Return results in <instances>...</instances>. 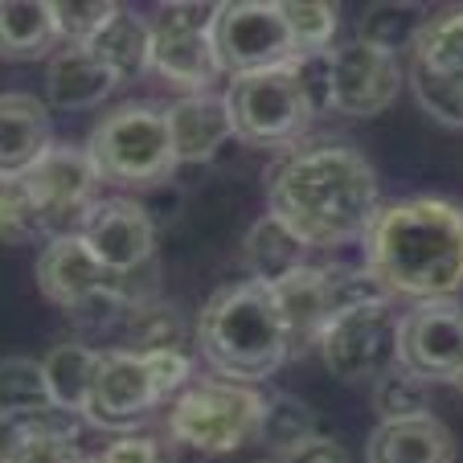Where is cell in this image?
Masks as SVG:
<instances>
[{"label":"cell","mask_w":463,"mask_h":463,"mask_svg":"<svg viewBox=\"0 0 463 463\" xmlns=\"http://www.w3.org/2000/svg\"><path fill=\"white\" fill-rule=\"evenodd\" d=\"M267 205L312 250L361 242L373 222L377 173L357 148L316 140L283 152L267 168Z\"/></svg>","instance_id":"obj_1"},{"label":"cell","mask_w":463,"mask_h":463,"mask_svg":"<svg viewBox=\"0 0 463 463\" xmlns=\"http://www.w3.org/2000/svg\"><path fill=\"white\" fill-rule=\"evenodd\" d=\"M361 250L385 296L455 299L463 291V205L447 197L390 202L373 213Z\"/></svg>","instance_id":"obj_2"},{"label":"cell","mask_w":463,"mask_h":463,"mask_svg":"<svg viewBox=\"0 0 463 463\" xmlns=\"http://www.w3.org/2000/svg\"><path fill=\"white\" fill-rule=\"evenodd\" d=\"M197 349L226 382L250 385L271 377L291 357L275 291L254 279L218 288L197 316Z\"/></svg>","instance_id":"obj_3"},{"label":"cell","mask_w":463,"mask_h":463,"mask_svg":"<svg viewBox=\"0 0 463 463\" xmlns=\"http://www.w3.org/2000/svg\"><path fill=\"white\" fill-rule=\"evenodd\" d=\"M189 357L181 349H111L99 353L95 377H90L87 393V414L95 427H136L140 419H148L165 398H173L176 390L189 385Z\"/></svg>","instance_id":"obj_4"},{"label":"cell","mask_w":463,"mask_h":463,"mask_svg":"<svg viewBox=\"0 0 463 463\" xmlns=\"http://www.w3.org/2000/svg\"><path fill=\"white\" fill-rule=\"evenodd\" d=\"M87 156L99 181L111 184H156L173 176L176 152L168 140V119L152 103H123L95 123L87 140Z\"/></svg>","instance_id":"obj_5"},{"label":"cell","mask_w":463,"mask_h":463,"mask_svg":"<svg viewBox=\"0 0 463 463\" xmlns=\"http://www.w3.org/2000/svg\"><path fill=\"white\" fill-rule=\"evenodd\" d=\"M262 406H267V398L254 393L250 385L226 382V377L193 382L173 398L168 435H173V443L193 447V451L226 455L259 439Z\"/></svg>","instance_id":"obj_6"},{"label":"cell","mask_w":463,"mask_h":463,"mask_svg":"<svg viewBox=\"0 0 463 463\" xmlns=\"http://www.w3.org/2000/svg\"><path fill=\"white\" fill-rule=\"evenodd\" d=\"M226 107L234 136L250 148L296 144L316 115V103L299 79L296 61L259 74H238L226 90Z\"/></svg>","instance_id":"obj_7"},{"label":"cell","mask_w":463,"mask_h":463,"mask_svg":"<svg viewBox=\"0 0 463 463\" xmlns=\"http://www.w3.org/2000/svg\"><path fill=\"white\" fill-rule=\"evenodd\" d=\"M136 275L103 267L79 234L50 238L37 259V288L53 307H66V312H87V307L128 312L136 304H148V291H140Z\"/></svg>","instance_id":"obj_8"},{"label":"cell","mask_w":463,"mask_h":463,"mask_svg":"<svg viewBox=\"0 0 463 463\" xmlns=\"http://www.w3.org/2000/svg\"><path fill=\"white\" fill-rule=\"evenodd\" d=\"M398 328L402 312L390 296L361 299L328 320L320 336V357L341 382H369L373 385L385 369L398 365Z\"/></svg>","instance_id":"obj_9"},{"label":"cell","mask_w":463,"mask_h":463,"mask_svg":"<svg viewBox=\"0 0 463 463\" xmlns=\"http://www.w3.org/2000/svg\"><path fill=\"white\" fill-rule=\"evenodd\" d=\"M419 107L443 128H463V5L430 13L406 66Z\"/></svg>","instance_id":"obj_10"},{"label":"cell","mask_w":463,"mask_h":463,"mask_svg":"<svg viewBox=\"0 0 463 463\" xmlns=\"http://www.w3.org/2000/svg\"><path fill=\"white\" fill-rule=\"evenodd\" d=\"M213 17L218 5H160L152 21V71L176 87H189V95L210 90L222 74Z\"/></svg>","instance_id":"obj_11"},{"label":"cell","mask_w":463,"mask_h":463,"mask_svg":"<svg viewBox=\"0 0 463 463\" xmlns=\"http://www.w3.org/2000/svg\"><path fill=\"white\" fill-rule=\"evenodd\" d=\"M213 45H218L222 71H230L234 79L238 74H259V71H275V66H291L296 61V45H291L288 21H283L279 5H262V0L218 5Z\"/></svg>","instance_id":"obj_12"},{"label":"cell","mask_w":463,"mask_h":463,"mask_svg":"<svg viewBox=\"0 0 463 463\" xmlns=\"http://www.w3.org/2000/svg\"><path fill=\"white\" fill-rule=\"evenodd\" d=\"M25 189L33 193V202L45 213V234L50 238H66V234H82L90 210H95V189H99V173L90 165L87 148L74 144H53L25 176Z\"/></svg>","instance_id":"obj_13"},{"label":"cell","mask_w":463,"mask_h":463,"mask_svg":"<svg viewBox=\"0 0 463 463\" xmlns=\"http://www.w3.org/2000/svg\"><path fill=\"white\" fill-rule=\"evenodd\" d=\"M402 87L398 58L365 42H345L324 53V90L328 107L345 115H382Z\"/></svg>","instance_id":"obj_14"},{"label":"cell","mask_w":463,"mask_h":463,"mask_svg":"<svg viewBox=\"0 0 463 463\" xmlns=\"http://www.w3.org/2000/svg\"><path fill=\"white\" fill-rule=\"evenodd\" d=\"M398 365L422 382H455L463 369V304L459 299H422L402 316L398 328Z\"/></svg>","instance_id":"obj_15"},{"label":"cell","mask_w":463,"mask_h":463,"mask_svg":"<svg viewBox=\"0 0 463 463\" xmlns=\"http://www.w3.org/2000/svg\"><path fill=\"white\" fill-rule=\"evenodd\" d=\"M79 238L95 250L103 267L119 275H136L156 250L152 218L140 210V202H128V197H99Z\"/></svg>","instance_id":"obj_16"},{"label":"cell","mask_w":463,"mask_h":463,"mask_svg":"<svg viewBox=\"0 0 463 463\" xmlns=\"http://www.w3.org/2000/svg\"><path fill=\"white\" fill-rule=\"evenodd\" d=\"M53 148L50 111L37 95L5 90L0 95V181L25 176Z\"/></svg>","instance_id":"obj_17"},{"label":"cell","mask_w":463,"mask_h":463,"mask_svg":"<svg viewBox=\"0 0 463 463\" xmlns=\"http://www.w3.org/2000/svg\"><path fill=\"white\" fill-rule=\"evenodd\" d=\"M165 119H168V140H173L176 165H202L234 136L226 95H213V90L176 99L165 111Z\"/></svg>","instance_id":"obj_18"},{"label":"cell","mask_w":463,"mask_h":463,"mask_svg":"<svg viewBox=\"0 0 463 463\" xmlns=\"http://www.w3.org/2000/svg\"><path fill=\"white\" fill-rule=\"evenodd\" d=\"M58 414H66L50 393L42 361L33 357H0V422L21 430L37 427H61L71 430V422H53Z\"/></svg>","instance_id":"obj_19"},{"label":"cell","mask_w":463,"mask_h":463,"mask_svg":"<svg viewBox=\"0 0 463 463\" xmlns=\"http://www.w3.org/2000/svg\"><path fill=\"white\" fill-rule=\"evenodd\" d=\"M275 304H279L283 328H288V345L291 357L307 349H320V336L328 328V320L336 316L333 296H328V283H324V267H304L291 279L275 283Z\"/></svg>","instance_id":"obj_20"},{"label":"cell","mask_w":463,"mask_h":463,"mask_svg":"<svg viewBox=\"0 0 463 463\" xmlns=\"http://www.w3.org/2000/svg\"><path fill=\"white\" fill-rule=\"evenodd\" d=\"M115 87H119L115 71L107 61H99L87 45H61L50 58V71H45V99L61 111L99 107Z\"/></svg>","instance_id":"obj_21"},{"label":"cell","mask_w":463,"mask_h":463,"mask_svg":"<svg viewBox=\"0 0 463 463\" xmlns=\"http://www.w3.org/2000/svg\"><path fill=\"white\" fill-rule=\"evenodd\" d=\"M369 463H455V435L435 419H398L382 422L365 443Z\"/></svg>","instance_id":"obj_22"},{"label":"cell","mask_w":463,"mask_h":463,"mask_svg":"<svg viewBox=\"0 0 463 463\" xmlns=\"http://www.w3.org/2000/svg\"><path fill=\"white\" fill-rule=\"evenodd\" d=\"M242 262H246V271L254 275V283L275 288V283L291 279L296 271L312 267V246L299 234H291L275 213H267V218H259L250 226V234H246Z\"/></svg>","instance_id":"obj_23"},{"label":"cell","mask_w":463,"mask_h":463,"mask_svg":"<svg viewBox=\"0 0 463 463\" xmlns=\"http://www.w3.org/2000/svg\"><path fill=\"white\" fill-rule=\"evenodd\" d=\"M53 9L42 0H0V58L37 61L58 45Z\"/></svg>","instance_id":"obj_24"},{"label":"cell","mask_w":463,"mask_h":463,"mask_svg":"<svg viewBox=\"0 0 463 463\" xmlns=\"http://www.w3.org/2000/svg\"><path fill=\"white\" fill-rule=\"evenodd\" d=\"M87 50L95 53L99 61H107L119 82L136 79V74L152 71V21H144L140 13H131L119 5V13L99 29Z\"/></svg>","instance_id":"obj_25"},{"label":"cell","mask_w":463,"mask_h":463,"mask_svg":"<svg viewBox=\"0 0 463 463\" xmlns=\"http://www.w3.org/2000/svg\"><path fill=\"white\" fill-rule=\"evenodd\" d=\"M95 365H99V349H87V345H79V341L53 345V349L45 353V361H42L45 382H50L53 402H58L66 414H74V411L87 406Z\"/></svg>","instance_id":"obj_26"},{"label":"cell","mask_w":463,"mask_h":463,"mask_svg":"<svg viewBox=\"0 0 463 463\" xmlns=\"http://www.w3.org/2000/svg\"><path fill=\"white\" fill-rule=\"evenodd\" d=\"M422 25H427V13L419 5H393V0L390 5H369L357 25V42L385 53H398V50H411L414 37L422 33Z\"/></svg>","instance_id":"obj_27"},{"label":"cell","mask_w":463,"mask_h":463,"mask_svg":"<svg viewBox=\"0 0 463 463\" xmlns=\"http://www.w3.org/2000/svg\"><path fill=\"white\" fill-rule=\"evenodd\" d=\"M283 21H288L291 45H296V61L304 58H320L333 50L336 37V5L328 0H288L279 5Z\"/></svg>","instance_id":"obj_28"},{"label":"cell","mask_w":463,"mask_h":463,"mask_svg":"<svg viewBox=\"0 0 463 463\" xmlns=\"http://www.w3.org/2000/svg\"><path fill=\"white\" fill-rule=\"evenodd\" d=\"M312 435H316V414L307 411L299 398H291V393H275V398H267L259 439L275 451V459L288 455V451H296V447L307 443Z\"/></svg>","instance_id":"obj_29"},{"label":"cell","mask_w":463,"mask_h":463,"mask_svg":"<svg viewBox=\"0 0 463 463\" xmlns=\"http://www.w3.org/2000/svg\"><path fill=\"white\" fill-rule=\"evenodd\" d=\"M427 406H430V382H422L411 369L393 365L373 382V411L382 414V422L419 419V414H430Z\"/></svg>","instance_id":"obj_30"},{"label":"cell","mask_w":463,"mask_h":463,"mask_svg":"<svg viewBox=\"0 0 463 463\" xmlns=\"http://www.w3.org/2000/svg\"><path fill=\"white\" fill-rule=\"evenodd\" d=\"M37 238L50 242V234H45V213H42V205L33 202V193L25 189L21 176L0 181V242L21 246V242H37Z\"/></svg>","instance_id":"obj_31"},{"label":"cell","mask_w":463,"mask_h":463,"mask_svg":"<svg viewBox=\"0 0 463 463\" xmlns=\"http://www.w3.org/2000/svg\"><path fill=\"white\" fill-rule=\"evenodd\" d=\"M9 463H87V455L74 443V430L61 427H37V430H21L13 439V447L5 451Z\"/></svg>","instance_id":"obj_32"},{"label":"cell","mask_w":463,"mask_h":463,"mask_svg":"<svg viewBox=\"0 0 463 463\" xmlns=\"http://www.w3.org/2000/svg\"><path fill=\"white\" fill-rule=\"evenodd\" d=\"M50 9H53V25H58L61 42L90 45L99 29L119 13V5H111V0H53Z\"/></svg>","instance_id":"obj_33"},{"label":"cell","mask_w":463,"mask_h":463,"mask_svg":"<svg viewBox=\"0 0 463 463\" xmlns=\"http://www.w3.org/2000/svg\"><path fill=\"white\" fill-rule=\"evenodd\" d=\"M87 463H173V451H168L165 439L123 435L115 443H107L103 451H95Z\"/></svg>","instance_id":"obj_34"},{"label":"cell","mask_w":463,"mask_h":463,"mask_svg":"<svg viewBox=\"0 0 463 463\" xmlns=\"http://www.w3.org/2000/svg\"><path fill=\"white\" fill-rule=\"evenodd\" d=\"M279 463H349V451H345L336 439H324L312 435L307 443H299L296 451L279 455Z\"/></svg>","instance_id":"obj_35"},{"label":"cell","mask_w":463,"mask_h":463,"mask_svg":"<svg viewBox=\"0 0 463 463\" xmlns=\"http://www.w3.org/2000/svg\"><path fill=\"white\" fill-rule=\"evenodd\" d=\"M451 385H455V390L463 393V369H459V373H455V382H451Z\"/></svg>","instance_id":"obj_36"},{"label":"cell","mask_w":463,"mask_h":463,"mask_svg":"<svg viewBox=\"0 0 463 463\" xmlns=\"http://www.w3.org/2000/svg\"><path fill=\"white\" fill-rule=\"evenodd\" d=\"M0 463H9V459H5V451H0Z\"/></svg>","instance_id":"obj_37"},{"label":"cell","mask_w":463,"mask_h":463,"mask_svg":"<svg viewBox=\"0 0 463 463\" xmlns=\"http://www.w3.org/2000/svg\"><path fill=\"white\" fill-rule=\"evenodd\" d=\"M267 463H279V459H267Z\"/></svg>","instance_id":"obj_38"}]
</instances>
